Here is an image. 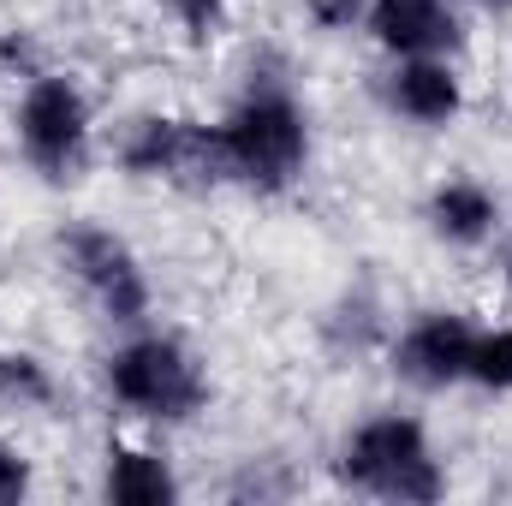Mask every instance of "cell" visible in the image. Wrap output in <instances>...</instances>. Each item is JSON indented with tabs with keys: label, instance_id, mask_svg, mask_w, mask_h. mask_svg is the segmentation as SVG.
Masks as SVG:
<instances>
[{
	"label": "cell",
	"instance_id": "cell-1",
	"mask_svg": "<svg viewBox=\"0 0 512 506\" xmlns=\"http://www.w3.org/2000/svg\"><path fill=\"white\" fill-rule=\"evenodd\" d=\"M221 143H227V167H233V191L251 197H286L304 185L310 155H316V126L304 96L286 78H262L227 102V114L215 120Z\"/></svg>",
	"mask_w": 512,
	"mask_h": 506
},
{
	"label": "cell",
	"instance_id": "cell-2",
	"mask_svg": "<svg viewBox=\"0 0 512 506\" xmlns=\"http://www.w3.org/2000/svg\"><path fill=\"white\" fill-rule=\"evenodd\" d=\"M102 387H108L114 411H126L131 423H149V429H179V423L203 417L215 399V376H209L203 352L155 322L120 334V346L102 358Z\"/></svg>",
	"mask_w": 512,
	"mask_h": 506
},
{
	"label": "cell",
	"instance_id": "cell-3",
	"mask_svg": "<svg viewBox=\"0 0 512 506\" xmlns=\"http://www.w3.org/2000/svg\"><path fill=\"white\" fill-rule=\"evenodd\" d=\"M334 483L387 506H435L447 495V465L417 411H370L334 447Z\"/></svg>",
	"mask_w": 512,
	"mask_h": 506
},
{
	"label": "cell",
	"instance_id": "cell-4",
	"mask_svg": "<svg viewBox=\"0 0 512 506\" xmlns=\"http://www.w3.org/2000/svg\"><path fill=\"white\" fill-rule=\"evenodd\" d=\"M12 143H18L24 167L42 185H54V191L84 185V173L96 161V102H90V90L72 72H60V66H48L30 84H18Z\"/></svg>",
	"mask_w": 512,
	"mask_h": 506
},
{
	"label": "cell",
	"instance_id": "cell-5",
	"mask_svg": "<svg viewBox=\"0 0 512 506\" xmlns=\"http://www.w3.org/2000/svg\"><path fill=\"white\" fill-rule=\"evenodd\" d=\"M114 161L137 185H167V191H233V167H227V143L215 120L197 114H131L114 137Z\"/></svg>",
	"mask_w": 512,
	"mask_h": 506
},
{
	"label": "cell",
	"instance_id": "cell-6",
	"mask_svg": "<svg viewBox=\"0 0 512 506\" xmlns=\"http://www.w3.org/2000/svg\"><path fill=\"white\" fill-rule=\"evenodd\" d=\"M60 268L72 274V286L90 298V310L108 322V328H143L155 316V286H149V268L143 256L131 251L126 239L102 221H72L60 239Z\"/></svg>",
	"mask_w": 512,
	"mask_h": 506
},
{
	"label": "cell",
	"instance_id": "cell-7",
	"mask_svg": "<svg viewBox=\"0 0 512 506\" xmlns=\"http://www.w3.org/2000/svg\"><path fill=\"white\" fill-rule=\"evenodd\" d=\"M477 316L453 310V304H429L417 316H405L387 340V370L417 387V393H447L465 387L471 376V346H477Z\"/></svg>",
	"mask_w": 512,
	"mask_h": 506
},
{
	"label": "cell",
	"instance_id": "cell-8",
	"mask_svg": "<svg viewBox=\"0 0 512 506\" xmlns=\"http://www.w3.org/2000/svg\"><path fill=\"white\" fill-rule=\"evenodd\" d=\"M465 72L453 54H411V60H387L382 72V108L393 120L417 131H447L465 114Z\"/></svg>",
	"mask_w": 512,
	"mask_h": 506
},
{
	"label": "cell",
	"instance_id": "cell-9",
	"mask_svg": "<svg viewBox=\"0 0 512 506\" xmlns=\"http://www.w3.org/2000/svg\"><path fill=\"white\" fill-rule=\"evenodd\" d=\"M364 36L387 60L411 54H465V12L459 0H370L364 6Z\"/></svg>",
	"mask_w": 512,
	"mask_h": 506
},
{
	"label": "cell",
	"instance_id": "cell-10",
	"mask_svg": "<svg viewBox=\"0 0 512 506\" xmlns=\"http://www.w3.org/2000/svg\"><path fill=\"white\" fill-rule=\"evenodd\" d=\"M423 227H429V239L447 245V251H483V245H495V239L507 233V203H501V191H495L489 179H477V173H447V179H435L429 197H423Z\"/></svg>",
	"mask_w": 512,
	"mask_h": 506
},
{
	"label": "cell",
	"instance_id": "cell-11",
	"mask_svg": "<svg viewBox=\"0 0 512 506\" xmlns=\"http://www.w3.org/2000/svg\"><path fill=\"white\" fill-rule=\"evenodd\" d=\"M96 489H102V501H114V506H167L185 495L173 459L155 453V447H131V441H114L102 453V483Z\"/></svg>",
	"mask_w": 512,
	"mask_h": 506
},
{
	"label": "cell",
	"instance_id": "cell-12",
	"mask_svg": "<svg viewBox=\"0 0 512 506\" xmlns=\"http://www.w3.org/2000/svg\"><path fill=\"white\" fill-rule=\"evenodd\" d=\"M60 405V376L42 352L30 346H0V411L18 417H54Z\"/></svg>",
	"mask_w": 512,
	"mask_h": 506
},
{
	"label": "cell",
	"instance_id": "cell-13",
	"mask_svg": "<svg viewBox=\"0 0 512 506\" xmlns=\"http://www.w3.org/2000/svg\"><path fill=\"white\" fill-rule=\"evenodd\" d=\"M465 387L495 393V399H512V322L477 328V346H471V376H465Z\"/></svg>",
	"mask_w": 512,
	"mask_h": 506
},
{
	"label": "cell",
	"instance_id": "cell-14",
	"mask_svg": "<svg viewBox=\"0 0 512 506\" xmlns=\"http://www.w3.org/2000/svg\"><path fill=\"white\" fill-rule=\"evenodd\" d=\"M364 6H370V0H298L304 24L322 30V36H352V30H364Z\"/></svg>",
	"mask_w": 512,
	"mask_h": 506
},
{
	"label": "cell",
	"instance_id": "cell-15",
	"mask_svg": "<svg viewBox=\"0 0 512 506\" xmlns=\"http://www.w3.org/2000/svg\"><path fill=\"white\" fill-rule=\"evenodd\" d=\"M30 489H36V459L18 441L0 435V506H24Z\"/></svg>",
	"mask_w": 512,
	"mask_h": 506
},
{
	"label": "cell",
	"instance_id": "cell-16",
	"mask_svg": "<svg viewBox=\"0 0 512 506\" xmlns=\"http://www.w3.org/2000/svg\"><path fill=\"white\" fill-rule=\"evenodd\" d=\"M0 72H6V78H18V84H30L36 72H48L42 42H36L30 30H0Z\"/></svg>",
	"mask_w": 512,
	"mask_h": 506
},
{
	"label": "cell",
	"instance_id": "cell-17",
	"mask_svg": "<svg viewBox=\"0 0 512 506\" xmlns=\"http://www.w3.org/2000/svg\"><path fill=\"white\" fill-rule=\"evenodd\" d=\"M155 6H161L185 36H197V42H203V36H215V30H221V18H227V6H233V0H155Z\"/></svg>",
	"mask_w": 512,
	"mask_h": 506
},
{
	"label": "cell",
	"instance_id": "cell-18",
	"mask_svg": "<svg viewBox=\"0 0 512 506\" xmlns=\"http://www.w3.org/2000/svg\"><path fill=\"white\" fill-rule=\"evenodd\" d=\"M465 6H477V12H489V18H512V0H465Z\"/></svg>",
	"mask_w": 512,
	"mask_h": 506
},
{
	"label": "cell",
	"instance_id": "cell-19",
	"mask_svg": "<svg viewBox=\"0 0 512 506\" xmlns=\"http://www.w3.org/2000/svg\"><path fill=\"white\" fill-rule=\"evenodd\" d=\"M501 280H507V292H512V233H507V256H501Z\"/></svg>",
	"mask_w": 512,
	"mask_h": 506
}]
</instances>
